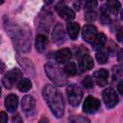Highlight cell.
<instances>
[{"instance_id": "1", "label": "cell", "mask_w": 123, "mask_h": 123, "mask_svg": "<svg viewBox=\"0 0 123 123\" xmlns=\"http://www.w3.org/2000/svg\"><path fill=\"white\" fill-rule=\"evenodd\" d=\"M42 96L52 113L60 118L64 114V102L62 93L52 85H46L42 89Z\"/></svg>"}, {"instance_id": "2", "label": "cell", "mask_w": 123, "mask_h": 123, "mask_svg": "<svg viewBox=\"0 0 123 123\" xmlns=\"http://www.w3.org/2000/svg\"><path fill=\"white\" fill-rule=\"evenodd\" d=\"M5 27L7 29V33H9L10 37H12L15 47L22 52H28L31 47L32 34L30 33V31L17 24L8 25L7 23H5Z\"/></svg>"}, {"instance_id": "3", "label": "cell", "mask_w": 123, "mask_h": 123, "mask_svg": "<svg viewBox=\"0 0 123 123\" xmlns=\"http://www.w3.org/2000/svg\"><path fill=\"white\" fill-rule=\"evenodd\" d=\"M44 69L46 75L54 84L59 86H63L66 84L64 71H62L57 63L49 62L44 65Z\"/></svg>"}, {"instance_id": "4", "label": "cell", "mask_w": 123, "mask_h": 123, "mask_svg": "<svg viewBox=\"0 0 123 123\" xmlns=\"http://www.w3.org/2000/svg\"><path fill=\"white\" fill-rule=\"evenodd\" d=\"M66 94L68 98V102L70 105L77 107L80 105L83 99V91L77 85H69L66 88Z\"/></svg>"}, {"instance_id": "5", "label": "cell", "mask_w": 123, "mask_h": 123, "mask_svg": "<svg viewBox=\"0 0 123 123\" xmlns=\"http://www.w3.org/2000/svg\"><path fill=\"white\" fill-rule=\"evenodd\" d=\"M22 76V72L18 68H12L2 79V84L6 88H11Z\"/></svg>"}, {"instance_id": "6", "label": "cell", "mask_w": 123, "mask_h": 123, "mask_svg": "<svg viewBox=\"0 0 123 123\" xmlns=\"http://www.w3.org/2000/svg\"><path fill=\"white\" fill-rule=\"evenodd\" d=\"M103 100L107 108L111 109L118 103V96L114 89L112 88H106L103 91Z\"/></svg>"}, {"instance_id": "7", "label": "cell", "mask_w": 123, "mask_h": 123, "mask_svg": "<svg viewBox=\"0 0 123 123\" xmlns=\"http://www.w3.org/2000/svg\"><path fill=\"white\" fill-rule=\"evenodd\" d=\"M100 108V101L92 96H87L83 104V111L86 113H93Z\"/></svg>"}, {"instance_id": "8", "label": "cell", "mask_w": 123, "mask_h": 123, "mask_svg": "<svg viewBox=\"0 0 123 123\" xmlns=\"http://www.w3.org/2000/svg\"><path fill=\"white\" fill-rule=\"evenodd\" d=\"M97 29L93 25H86L82 31V37L85 41L92 43L97 37Z\"/></svg>"}, {"instance_id": "9", "label": "cell", "mask_w": 123, "mask_h": 123, "mask_svg": "<svg viewBox=\"0 0 123 123\" xmlns=\"http://www.w3.org/2000/svg\"><path fill=\"white\" fill-rule=\"evenodd\" d=\"M93 60L88 53H81L79 56V66L82 71L90 70L93 67Z\"/></svg>"}, {"instance_id": "10", "label": "cell", "mask_w": 123, "mask_h": 123, "mask_svg": "<svg viewBox=\"0 0 123 123\" xmlns=\"http://www.w3.org/2000/svg\"><path fill=\"white\" fill-rule=\"evenodd\" d=\"M52 37H53V41L58 45H62V43H64V41H65V32H64V29H63L62 24H57L54 27Z\"/></svg>"}, {"instance_id": "11", "label": "cell", "mask_w": 123, "mask_h": 123, "mask_svg": "<svg viewBox=\"0 0 123 123\" xmlns=\"http://www.w3.org/2000/svg\"><path fill=\"white\" fill-rule=\"evenodd\" d=\"M21 107H22V111L27 113L30 114L35 111L36 108V100L33 96L31 95H25L22 98L21 101Z\"/></svg>"}, {"instance_id": "12", "label": "cell", "mask_w": 123, "mask_h": 123, "mask_svg": "<svg viewBox=\"0 0 123 123\" xmlns=\"http://www.w3.org/2000/svg\"><path fill=\"white\" fill-rule=\"evenodd\" d=\"M71 57V51L67 48H62L55 53V60L59 63H64L66 62H69Z\"/></svg>"}, {"instance_id": "13", "label": "cell", "mask_w": 123, "mask_h": 123, "mask_svg": "<svg viewBox=\"0 0 123 123\" xmlns=\"http://www.w3.org/2000/svg\"><path fill=\"white\" fill-rule=\"evenodd\" d=\"M94 78L95 82L99 86H104L107 85L108 78H109V72L106 69H99L94 73Z\"/></svg>"}, {"instance_id": "14", "label": "cell", "mask_w": 123, "mask_h": 123, "mask_svg": "<svg viewBox=\"0 0 123 123\" xmlns=\"http://www.w3.org/2000/svg\"><path fill=\"white\" fill-rule=\"evenodd\" d=\"M18 105V98L15 94H10L6 97L5 100V107L10 112H13L17 109Z\"/></svg>"}, {"instance_id": "15", "label": "cell", "mask_w": 123, "mask_h": 123, "mask_svg": "<svg viewBox=\"0 0 123 123\" xmlns=\"http://www.w3.org/2000/svg\"><path fill=\"white\" fill-rule=\"evenodd\" d=\"M66 30L69 37L74 40L78 37L79 31H80V25L77 22H68L66 25Z\"/></svg>"}, {"instance_id": "16", "label": "cell", "mask_w": 123, "mask_h": 123, "mask_svg": "<svg viewBox=\"0 0 123 123\" xmlns=\"http://www.w3.org/2000/svg\"><path fill=\"white\" fill-rule=\"evenodd\" d=\"M58 13L62 19L67 21L72 20L75 17V12L68 7H61L60 9H58Z\"/></svg>"}, {"instance_id": "17", "label": "cell", "mask_w": 123, "mask_h": 123, "mask_svg": "<svg viewBox=\"0 0 123 123\" xmlns=\"http://www.w3.org/2000/svg\"><path fill=\"white\" fill-rule=\"evenodd\" d=\"M47 42H48L47 37L44 35H37L36 37V40H35V45H36L37 50L39 53H42L46 48Z\"/></svg>"}, {"instance_id": "18", "label": "cell", "mask_w": 123, "mask_h": 123, "mask_svg": "<svg viewBox=\"0 0 123 123\" xmlns=\"http://www.w3.org/2000/svg\"><path fill=\"white\" fill-rule=\"evenodd\" d=\"M106 7H107V10L111 13L116 14L119 12V11L121 9V4L118 0H107Z\"/></svg>"}, {"instance_id": "19", "label": "cell", "mask_w": 123, "mask_h": 123, "mask_svg": "<svg viewBox=\"0 0 123 123\" xmlns=\"http://www.w3.org/2000/svg\"><path fill=\"white\" fill-rule=\"evenodd\" d=\"M106 41H107L106 36H105L104 34H102V33L98 34V35H97V37H96V38H95V40L92 42L93 49H95L96 51L101 50V49L104 47V45H105Z\"/></svg>"}, {"instance_id": "20", "label": "cell", "mask_w": 123, "mask_h": 123, "mask_svg": "<svg viewBox=\"0 0 123 123\" xmlns=\"http://www.w3.org/2000/svg\"><path fill=\"white\" fill-rule=\"evenodd\" d=\"M17 87H18V89L20 91L26 92V91H28L32 87V83H31V81L29 79H22V80H20L18 82Z\"/></svg>"}, {"instance_id": "21", "label": "cell", "mask_w": 123, "mask_h": 123, "mask_svg": "<svg viewBox=\"0 0 123 123\" xmlns=\"http://www.w3.org/2000/svg\"><path fill=\"white\" fill-rule=\"evenodd\" d=\"M63 71H64V74L68 77H72L76 74L77 72V67H76V64L74 62H68L64 68H63Z\"/></svg>"}, {"instance_id": "22", "label": "cell", "mask_w": 123, "mask_h": 123, "mask_svg": "<svg viewBox=\"0 0 123 123\" xmlns=\"http://www.w3.org/2000/svg\"><path fill=\"white\" fill-rule=\"evenodd\" d=\"M95 57H96L97 62H98L100 64H104V63H106L107 61H108V55L106 54V52H104V51H102V50L97 51Z\"/></svg>"}, {"instance_id": "23", "label": "cell", "mask_w": 123, "mask_h": 123, "mask_svg": "<svg viewBox=\"0 0 123 123\" xmlns=\"http://www.w3.org/2000/svg\"><path fill=\"white\" fill-rule=\"evenodd\" d=\"M111 73H112V79L113 80H117L120 77H122V75H123V69H122L121 66L115 65V66L112 67Z\"/></svg>"}, {"instance_id": "24", "label": "cell", "mask_w": 123, "mask_h": 123, "mask_svg": "<svg viewBox=\"0 0 123 123\" xmlns=\"http://www.w3.org/2000/svg\"><path fill=\"white\" fill-rule=\"evenodd\" d=\"M97 6V0H86L84 3V7L86 11H92Z\"/></svg>"}, {"instance_id": "25", "label": "cell", "mask_w": 123, "mask_h": 123, "mask_svg": "<svg viewBox=\"0 0 123 123\" xmlns=\"http://www.w3.org/2000/svg\"><path fill=\"white\" fill-rule=\"evenodd\" d=\"M82 84H83V86H84L85 87H86V88H91V87L93 86V79H92V77H91V76H86V77H85V78L83 79V81H82Z\"/></svg>"}, {"instance_id": "26", "label": "cell", "mask_w": 123, "mask_h": 123, "mask_svg": "<svg viewBox=\"0 0 123 123\" xmlns=\"http://www.w3.org/2000/svg\"><path fill=\"white\" fill-rule=\"evenodd\" d=\"M85 19L87 22H92L96 19V12L93 11H87L85 14Z\"/></svg>"}, {"instance_id": "27", "label": "cell", "mask_w": 123, "mask_h": 123, "mask_svg": "<svg viewBox=\"0 0 123 123\" xmlns=\"http://www.w3.org/2000/svg\"><path fill=\"white\" fill-rule=\"evenodd\" d=\"M100 20L103 24H109L111 22V18L110 16L108 15V13L106 12H102L101 14H100Z\"/></svg>"}, {"instance_id": "28", "label": "cell", "mask_w": 123, "mask_h": 123, "mask_svg": "<svg viewBox=\"0 0 123 123\" xmlns=\"http://www.w3.org/2000/svg\"><path fill=\"white\" fill-rule=\"evenodd\" d=\"M116 38H117L118 41L123 43V27H121V28H119L117 30V32H116Z\"/></svg>"}, {"instance_id": "29", "label": "cell", "mask_w": 123, "mask_h": 123, "mask_svg": "<svg viewBox=\"0 0 123 123\" xmlns=\"http://www.w3.org/2000/svg\"><path fill=\"white\" fill-rule=\"evenodd\" d=\"M0 121L2 123H6L8 121V116L6 115V113L4 111H1L0 112Z\"/></svg>"}, {"instance_id": "30", "label": "cell", "mask_w": 123, "mask_h": 123, "mask_svg": "<svg viewBox=\"0 0 123 123\" xmlns=\"http://www.w3.org/2000/svg\"><path fill=\"white\" fill-rule=\"evenodd\" d=\"M117 61H118L121 64H123V49L119 51V53H118V55H117Z\"/></svg>"}, {"instance_id": "31", "label": "cell", "mask_w": 123, "mask_h": 123, "mask_svg": "<svg viewBox=\"0 0 123 123\" xmlns=\"http://www.w3.org/2000/svg\"><path fill=\"white\" fill-rule=\"evenodd\" d=\"M117 90L123 95V81H120L117 85Z\"/></svg>"}, {"instance_id": "32", "label": "cell", "mask_w": 123, "mask_h": 123, "mask_svg": "<svg viewBox=\"0 0 123 123\" xmlns=\"http://www.w3.org/2000/svg\"><path fill=\"white\" fill-rule=\"evenodd\" d=\"M12 122H15V123H16V122H19V123H20V122H22V119L20 118V116H19L18 114H16L15 116L12 117Z\"/></svg>"}, {"instance_id": "33", "label": "cell", "mask_w": 123, "mask_h": 123, "mask_svg": "<svg viewBox=\"0 0 123 123\" xmlns=\"http://www.w3.org/2000/svg\"><path fill=\"white\" fill-rule=\"evenodd\" d=\"M70 120H71V121H74V122H78V121H86V122H89V120L86 119V118H76V119L71 118Z\"/></svg>"}, {"instance_id": "34", "label": "cell", "mask_w": 123, "mask_h": 123, "mask_svg": "<svg viewBox=\"0 0 123 123\" xmlns=\"http://www.w3.org/2000/svg\"><path fill=\"white\" fill-rule=\"evenodd\" d=\"M54 2V0H44V3L46 4V5H50V4H52Z\"/></svg>"}, {"instance_id": "35", "label": "cell", "mask_w": 123, "mask_h": 123, "mask_svg": "<svg viewBox=\"0 0 123 123\" xmlns=\"http://www.w3.org/2000/svg\"><path fill=\"white\" fill-rule=\"evenodd\" d=\"M120 15H121V19L123 20V10L121 11V13H120Z\"/></svg>"}, {"instance_id": "36", "label": "cell", "mask_w": 123, "mask_h": 123, "mask_svg": "<svg viewBox=\"0 0 123 123\" xmlns=\"http://www.w3.org/2000/svg\"><path fill=\"white\" fill-rule=\"evenodd\" d=\"M3 2H4V0H1V4H3Z\"/></svg>"}]
</instances>
